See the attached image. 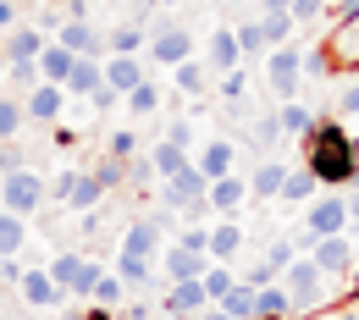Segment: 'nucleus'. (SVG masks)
I'll return each instance as SVG.
<instances>
[{"label":"nucleus","mask_w":359,"mask_h":320,"mask_svg":"<svg viewBox=\"0 0 359 320\" xmlns=\"http://www.w3.org/2000/svg\"><path fill=\"white\" fill-rule=\"evenodd\" d=\"M17 293H22V304H28V309H55V304L67 298V293L50 281L45 265H28V271H22V281H17Z\"/></svg>","instance_id":"obj_11"},{"label":"nucleus","mask_w":359,"mask_h":320,"mask_svg":"<svg viewBox=\"0 0 359 320\" xmlns=\"http://www.w3.org/2000/svg\"><path fill=\"white\" fill-rule=\"evenodd\" d=\"M238 254H243V227H238L232 216H222V221L210 227V260H216V265H232Z\"/></svg>","instance_id":"obj_20"},{"label":"nucleus","mask_w":359,"mask_h":320,"mask_svg":"<svg viewBox=\"0 0 359 320\" xmlns=\"http://www.w3.org/2000/svg\"><path fill=\"white\" fill-rule=\"evenodd\" d=\"M255 320H293V298H287L282 281H271V287L255 293Z\"/></svg>","instance_id":"obj_24"},{"label":"nucleus","mask_w":359,"mask_h":320,"mask_svg":"<svg viewBox=\"0 0 359 320\" xmlns=\"http://www.w3.org/2000/svg\"><path fill=\"white\" fill-rule=\"evenodd\" d=\"M45 199H50V183L39 177V172H28V166L0 177V210H11V216H22V221H28Z\"/></svg>","instance_id":"obj_4"},{"label":"nucleus","mask_w":359,"mask_h":320,"mask_svg":"<svg viewBox=\"0 0 359 320\" xmlns=\"http://www.w3.org/2000/svg\"><path fill=\"white\" fill-rule=\"evenodd\" d=\"M238 281H243V287H255V293H260V287H271V281H282V276H276V271H271V265H266V260H255V265H249V271H243V276H238Z\"/></svg>","instance_id":"obj_44"},{"label":"nucleus","mask_w":359,"mask_h":320,"mask_svg":"<svg viewBox=\"0 0 359 320\" xmlns=\"http://www.w3.org/2000/svg\"><path fill=\"white\" fill-rule=\"evenodd\" d=\"M205 67L226 78V72H238L243 67V45H238V28H216L210 34V45H205Z\"/></svg>","instance_id":"obj_10"},{"label":"nucleus","mask_w":359,"mask_h":320,"mask_svg":"<svg viewBox=\"0 0 359 320\" xmlns=\"http://www.w3.org/2000/svg\"><path fill=\"white\" fill-rule=\"evenodd\" d=\"M89 172H94V183L105 188V193L128 183V160H116V155H94V160H89Z\"/></svg>","instance_id":"obj_31"},{"label":"nucleus","mask_w":359,"mask_h":320,"mask_svg":"<svg viewBox=\"0 0 359 320\" xmlns=\"http://www.w3.org/2000/svg\"><path fill=\"white\" fill-rule=\"evenodd\" d=\"M172 78H177V94H205V89H210V67H205V55L172 67Z\"/></svg>","instance_id":"obj_30"},{"label":"nucleus","mask_w":359,"mask_h":320,"mask_svg":"<svg viewBox=\"0 0 359 320\" xmlns=\"http://www.w3.org/2000/svg\"><path fill=\"white\" fill-rule=\"evenodd\" d=\"M232 160H238V144H226V138H205V144H199V155H194V166H199L210 183L232 172Z\"/></svg>","instance_id":"obj_19"},{"label":"nucleus","mask_w":359,"mask_h":320,"mask_svg":"<svg viewBox=\"0 0 359 320\" xmlns=\"http://www.w3.org/2000/svg\"><path fill=\"white\" fill-rule=\"evenodd\" d=\"M83 320H116V315H111L105 304H94V309H89V315H83Z\"/></svg>","instance_id":"obj_51"},{"label":"nucleus","mask_w":359,"mask_h":320,"mask_svg":"<svg viewBox=\"0 0 359 320\" xmlns=\"http://www.w3.org/2000/svg\"><path fill=\"white\" fill-rule=\"evenodd\" d=\"M337 116H359V78H348L337 89Z\"/></svg>","instance_id":"obj_45"},{"label":"nucleus","mask_w":359,"mask_h":320,"mask_svg":"<svg viewBox=\"0 0 359 320\" xmlns=\"http://www.w3.org/2000/svg\"><path fill=\"white\" fill-rule=\"evenodd\" d=\"M304 166L315 172L320 188H354L359 183V155H354V133L337 116H315V127L299 138Z\"/></svg>","instance_id":"obj_1"},{"label":"nucleus","mask_w":359,"mask_h":320,"mask_svg":"<svg viewBox=\"0 0 359 320\" xmlns=\"http://www.w3.org/2000/svg\"><path fill=\"white\" fill-rule=\"evenodd\" d=\"M320 11H326V0H293V11H287V17H293V22H315Z\"/></svg>","instance_id":"obj_46"},{"label":"nucleus","mask_w":359,"mask_h":320,"mask_svg":"<svg viewBox=\"0 0 359 320\" xmlns=\"http://www.w3.org/2000/svg\"><path fill=\"white\" fill-rule=\"evenodd\" d=\"M310 260L326 276H348L354 271V243H348V237H320V243L310 249Z\"/></svg>","instance_id":"obj_16"},{"label":"nucleus","mask_w":359,"mask_h":320,"mask_svg":"<svg viewBox=\"0 0 359 320\" xmlns=\"http://www.w3.org/2000/svg\"><path fill=\"white\" fill-rule=\"evenodd\" d=\"M45 28L34 22V28H11V34H0V55H6V67L11 61H39V50H45Z\"/></svg>","instance_id":"obj_14"},{"label":"nucleus","mask_w":359,"mask_h":320,"mask_svg":"<svg viewBox=\"0 0 359 320\" xmlns=\"http://www.w3.org/2000/svg\"><path fill=\"white\" fill-rule=\"evenodd\" d=\"M205 204H210L216 216H238V210L249 204V177H238V172L216 177V183H210V193H205Z\"/></svg>","instance_id":"obj_12"},{"label":"nucleus","mask_w":359,"mask_h":320,"mask_svg":"<svg viewBox=\"0 0 359 320\" xmlns=\"http://www.w3.org/2000/svg\"><path fill=\"white\" fill-rule=\"evenodd\" d=\"M238 45H243V61H266V55H271L260 22H243V28H238Z\"/></svg>","instance_id":"obj_37"},{"label":"nucleus","mask_w":359,"mask_h":320,"mask_svg":"<svg viewBox=\"0 0 359 320\" xmlns=\"http://www.w3.org/2000/svg\"><path fill=\"white\" fill-rule=\"evenodd\" d=\"M276 138H287L282 133V111H266V116L255 122V149H266V144H276Z\"/></svg>","instance_id":"obj_42"},{"label":"nucleus","mask_w":359,"mask_h":320,"mask_svg":"<svg viewBox=\"0 0 359 320\" xmlns=\"http://www.w3.org/2000/svg\"><path fill=\"white\" fill-rule=\"evenodd\" d=\"M260 28H266V45L282 50V45H293V28H299V22H293L287 11H266V17H260Z\"/></svg>","instance_id":"obj_33"},{"label":"nucleus","mask_w":359,"mask_h":320,"mask_svg":"<svg viewBox=\"0 0 359 320\" xmlns=\"http://www.w3.org/2000/svg\"><path fill=\"white\" fill-rule=\"evenodd\" d=\"M144 45H149V28L144 22H122V28L105 34V55H138Z\"/></svg>","instance_id":"obj_26"},{"label":"nucleus","mask_w":359,"mask_h":320,"mask_svg":"<svg viewBox=\"0 0 359 320\" xmlns=\"http://www.w3.org/2000/svg\"><path fill=\"white\" fill-rule=\"evenodd\" d=\"M17 28V0H0V34Z\"/></svg>","instance_id":"obj_50"},{"label":"nucleus","mask_w":359,"mask_h":320,"mask_svg":"<svg viewBox=\"0 0 359 320\" xmlns=\"http://www.w3.org/2000/svg\"><path fill=\"white\" fill-rule=\"evenodd\" d=\"M6 83H11V89H39V83H45V78H39V61H11V67H6Z\"/></svg>","instance_id":"obj_41"},{"label":"nucleus","mask_w":359,"mask_h":320,"mask_svg":"<svg viewBox=\"0 0 359 320\" xmlns=\"http://www.w3.org/2000/svg\"><path fill=\"white\" fill-rule=\"evenodd\" d=\"M72 67H78V55H72L67 45H55V39H50V45L39 50V78H45V83H61V89H67Z\"/></svg>","instance_id":"obj_23"},{"label":"nucleus","mask_w":359,"mask_h":320,"mask_svg":"<svg viewBox=\"0 0 359 320\" xmlns=\"http://www.w3.org/2000/svg\"><path fill=\"white\" fill-rule=\"evenodd\" d=\"M22 271H28L22 260H0V287H17V281H22Z\"/></svg>","instance_id":"obj_49"},{"label":"nucleus","mask_w":359,"mask_h":320,"mask_svg":"<svg viewBox=\"0 0 359 320\" xmlns=\"http://www.w3.org/2000/svg\"><path fill=\"white\" fill-rule=\"evenodd\" d=\"M149 160H155V177L166 183V177H177L182 166H188V144H177V138H161V144H149Z\"/></svg>","instance_id":"obj_25"},{"label":"nucleus","mask_w":359,"mask_h":320,"mask_svg":"<svg viewBox=\"0 0 359 320\" xmlns=\"http://www.w3.org/2000/svg\"><path fill=\"white\" fill-rule=\"evenodd\" d=\"M282 287H287V298H293V315H310L315 304L326 298V271L315 265L310 254H299V260L282 271Z\"/></svg>","instance_id":"obj_5"},{"label":"nucleus","mask_w":359,"mask_h":320,"mask_svg":"<svg viewBox=\"0 0 359 320\" xmlns=\"http://www.w3.org/2000/svg\"><path fill=\"white\" fill-rule=\"evenodd\" d=\"M199 281H205V293H210V304H222L226 293L238 287V271H232V265H210V271L199 276Z\"/></svg>","instance_id":"obj_35"},{"label":"nucleus","mask_w":359,"mask_h":320,"mask_svg":"<svg viewBox=\"0 0 359 320\" xmlns=\"http://www.w3.org/2000/svg\"><path fill=\"white\" fill-rule=\"evenodd\" d=\"M28 127V111H22V94H0V144H17V133Z\"/></svg>","instance_id":"obj_27"},{"label":"nucleus","mask_w":359,"mask_h":320,"mask_svg":"<svg viewBox=\"0 0 359 320\" xmlns=\"http://www.w3.org/2000/svg\"><path fill=\"white\" fill-rule=\"evenodd\" d=\"M149 61H161V67H182V61H194V34L172 22V17H161L155 28H149Z\"/></svg>","instance_id":"obj_6"},{"label":"nucleus","mask_w":359,"mask_h":320,"mask_svg":"<svg viewBox=\"0 0 359 320\" xmlns=\"http://www.w3.org/2000/svg\"><path fill=\"white\" fill-rule=\"evenodd\" d=\"M310 127H315L310 105H304V99H287V105H282V133H287V138H304Z\"/></svg>","instance_id":"obj_34"},{"label":"nucleus","mask_w":359,"mask_h":320,"mask_svg":"<svg viewBox=\"0 0 359 320\" xmlns=\"http://www.w3.org/2000/svg\"><path fill=\"white\" fill-rule=\"evenodd\" d=\"M105 155H116V160H133V155H138V133H111V138H105Z\"/></svg>","instance_id":"obj_43"},{"label":"nucleus","mask_w":359,"mask_h":320,"mask_svg":"<svg viewBox=\"0 0 359 320\" xmlns=\"http://www.w3.org/2000/svg\"><path fill=\"white\" fill-rule=\"evenodd\" d=\"M354 155H359V138H354Z\"/></svg>","instance_id":"obj_54"},{"label":"nucleus","mask_w":359,"mask_h":320,"mask_svg":"<svg viewBox=\"0 0 359 320\" xmlns=\"http://www.w3.org/2000/svg\"><path fill=\"white\" fill-rule=\"evenodd\" d=\"M55 45H67L72 55H94V61H105V28H94L89 17H67V22L55 28Z\"/></svg>","instance_id":"obj_8"},{"label":"nucleus","mask_w":359,"mask_h":320,"mask_svg":"<svg viewBox=\"0 0 359 320\" xmlns=\"http://www.w3.org/2000/svg\"><path fill=\"white\" fill-rule=\"evenodd\" d=\"M348 221H359V193H348Z\"/></svg>","instance_id":"obj_53"},{"label":"nucleus","mask_w":359,"mask_h":320,"mask_svg":"<svg viewBox=\"0 0 359 320\" xmlns=\"http://www.w3.org/2000/svg\"><path fill=\"white\" fill-rule=\"evenodd\" d=\"M100 89H105V61L78 55V67H72V78H67V99H94Z\"/></svg>","instance_id":"obj_18"},{"label":"nucleus","mask_w":359,"mask_h":320,"mask_svg":"<svg viewBox=\"0 0 359 320\" xmlns=\"http://www.w3.org/2000/svg\"><path fill=\"white\" fill-rule=\"evenodd\" d=\"M6 172H22V149L17 144H0V177Z\"/></svg>","instance_id":"obj_48"},{"label":"nucleus","mask_w":359,"mask_h":320,"mask_svg":"<svg viewBox=\"0 0 359 320\" xmlns=\"http://www.w3.org/2000/svg\"><path fill=\"white\" fill-rule=\"evenodd\" d=\"M243 89H249V78H243V67H238V72H226V78H222V99H243Z\"/></svg>","instance_id":"obj_47"},{"label":"nucleus","mask_w":359,"mask_h":320,"mask_svg":"<svg viewBox=\"0 0 359 320\" xmlns=\"http://www.w3.org/2000/svg\"><path fill=\"white\" fill-rule=\"evenodd\" d=\"M282 183H287V166H282V160H260L255 177H249V199L271 204V199H282Z\"/></svg>","instance_id":"obj_22"},{"label":"nucleus","mask_w":359,"mask_h":320,"mask_svg":"<svg viewBox=\"0 0 359 320\" xmlns=\"http://www.w3.org/2000/svg\"><path fill=\"white\" fill-rule=\"evenodd\" d=\"M122 105H128L133 116H155V111H161V89H155V83L144 78V83H138V89L128 94V99H122Z\"/></svg>","instance_id":"obj_38"},{"label":"nucleus","mask_w":359,"mask_h":320,"mask_svg":"<svg viewBox=\"0 0 359 320\" xmlns=\"http://www.w3.org/2000/svg\"><path fill=\"white\" fill-rule=\"evenodd\" d=\"M310 199H315V172H310V166L287 172V183H282V204H310Z\"/></svg>","instance_id":"obj_32"},{"label":"nucleus","mask_w":359,"mask_h":320,"mask_svg":"<svg viewBox=\"0 0 359 320\" xmlns=\"http://www.w3.org/2000/svg\"><path fill=\"white\" fill-rule=\"evenodd\" d=\"M205 193H210V177L188 160L177 177H166V183H161V204H166V210H177V216H188V221H199V216L210 210V204H205Z\"/></svg>","instance_id":"obj_2"},{"label":"nucleus","mask_w":359,"mask_h":320,"mask_svg":"<svg viewBox=\"0 0 359 320\" xmlns=\"http://www.w3.org/2000/svg\"><path fill=\"white\" fill-rule=\"evenodd\" d=\"M116 276H122V287H128V293H138V287H149V281H155V260L116 254Z\"/></svg>","instance_id":"obj_29"},{"label":"nucleus","mask_w":359,"mask_h":320,"mask_svg":"<svg viewBox=\"0 0 359 320\" xmlns=\"http://www.w3.org/2000/svg\"><path fill=\"white\" fill-rule=\"evenodd\" d=\"M210 309V293H205V281H172V293H166V315L177 320H194Z\"/></svg>","instance_id":"obj_15"},{"label":"nucleus","mask_w":359,"mask_h":320,"mask_svg":"<svg viewBox=\"0 0 359 320\" xmlns=\"http://www.w3.org/2000/svg\"><path fill=\"white\" fill-rule=\"evenodd\" d=\"M22 243H28V221L11 216V210H0V260H17Z\"/></svg>","instance_id":"obj_28"},{"label":"nucleus","mask_w":359,"mask_h":320,"mask_svg":"<svg viewBox=\"0 0 359 320\" xmlns=\"http://www.w3.org/2000/svg\"><path fill=\"white\" fill-rule=\"evenodd\" d=\"M22 111H28V122H39V127H55V122L67 116V89H61V83H39V89L22 94Z\"/></svg>","instance_id":"obj_9"},{"label":"nucleus","mask_w":359,"mask_h":320,"mask_svg":"<svg viewBox=\"0 0 359 320\" xmlns=\"http://www.w3.org/2000/svg\"><path fill=\"white\" fill-rule=\"evenodd\" d=\"M122 254H138V260H161V221H133L128 237H122Z\"/></svg>","instance_id":"obj_21"},{"label":"nucleus","mask_w":359,"mask_h":320,"mask_svg":"<svg viewBox=\"0 0 359 320\" xmlns=\"http://www.w3.org/2000/svg\"><path fill=\"white\" fill-rule=\"evenodd\" d=\"M122 298H128L122 276H116V271H100V281H94V304H105V309H111V304H122Z\"/></svg>","instance_id":"obj_40"},{"label":"nucleus","mask_w":359,"mask_h":320,"mask_svg":"<svg viewBox=\"0 0 359 320\" xmlns=\"http://www.w3.org/2000/svg\"><path fill=\"white\" fill-rule=\"evenodd\" d=\"M266 11H293V0H266Z\"/></svg>","instance_id":"obj_52"},{"label":"nucleus","mask_w":359,"mask_h":320,"mask_svg":"<svg viewBox=\"0 0 359 320\" xmlns=\"http://www.w3.org/2000/svg\"><path fill=\"white\" fill-rule=\"evenodd\" d=\"M222 309H226L232 320H255V287H243V281H238V287L222 298Z\"/></svg>","instance_id":"obj_39"},{"label":"nucleus","mask_w":359,"mask_h":320,"mask_svg":"<svg viewBox=\"0 0 359 320\" xmlns=\"http://www.w3.org/2000/svg\"><path fill=\"white\" fill-rule=\"evenodd\" d=\"M304 55H310V50H299V45H282V50H271V55H266V78H271V89L282 94V105H287V99H299Z\"/></svg>","instance_id":"obj_7"},{"label":"nucleus","mask_w":359,"mask_h":320,"mask_svg":"<svg viewBox=\"0 0 359 320\" xmlns=\"http://www.w3.org/2000/svg\"><path fill=\"white\" fill-rule=\"evenodd\" d=\"M144 78H149V72H144V61H138V55H105V89H116L122 99H128Z\"/></svg>","instance_id":"obj_17"},{"label":"nucleus","mask_w":359,"mask_h":320,"mask_svg":"<svg viewBox=\"0 0 359 320\" xmlns=\"http://www.w3.org/2000/svg\"><path fill=\"white\" fill-rule=\"evenodd\" d=\"M260 260H266L271 271L282 276V271H287V265H293V260H299V243H293V237H271V243H266V254H260Z\"/></svg>","instance_id":"obj_36"},{"label":"nucleus","mask_w":359,"mask_h":320,"mask_svg":"<svg viewBox=\"0 0 359 320\" xmlns=\"http://www.w3.org/2000/svg\"><path fill=\"white\" fill-rule=\"evenodd\" d=\"M210 265H216L210 254H194V249H182V243H172V249L161 254V271H166V281H199Z\"/></svg>","instance_id":"obj_13"},{"label":"nucleus","mask_w":359,"mask_h":320,"mask_svg":"<svg viewBox=\"0 0 359 320\" xmlns=\"http://www.w3.org/2000/svg\"><path fill=\"white\" fill-rule=\"evenodd\" d=\"M50 281L61 287V293H78V298H94V281H100V260L89 254H78V249H61V254H50Z\"/></svg>","instance_id":"obj_3"}]
</instances>
